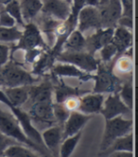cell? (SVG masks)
<instances>
[{"label": "cell", "instance_id": "1", "mask_svg": "<svg viewBox=\"0 0 138 157\" xmlns=\"http://www.w3.org/2000/svg\"><path fill=\"white\" fill-rule=\"evenodd\" d=\"M0 132L11 138H14L19 143L28 146L42 155H48L47 150L35 144L26 136L13 114L11 115L5 111H2L1 109H0Z\"/></svg>", "mask_w": 138, "mask_h": 157}, {"label": "cell", "instance_id": "2", "mask_svg": "<svg viewBox=\"0 0 138 157\" xmlns=\"http://www.w3.org/2000/svg\"><path fill=\"white\" fill-rule=\"evenodd\" d=\"M2 67V75L4 80V86L17 87L31 85L36 82L37 78H32V75L29 73L22 65L16 62H7Z\"/></svg>", "mask_w": 138, "mask_h": 157}, {"label": "cell", "instance_id": "3", "mask_svg": "<svg viewBox=\"0 0 138 157\" xmlns=\"http://www.w3.org/2000/svg\"><path fill=\"white\" fill-rule=\"evenodd\" d=\"M132 127V121L124 119L122 116L106 119L104 134L100 144V151H105L117 138L130 133Z\"/></svg>", "mask_w": 138, "mask_h": 157}, {"label": "cell", "instance_id": "4", "mask_svg": "<svg viewBox=\"0 0 138 157\" xmlns=\"http://www.w3.org/2000/svg\"><path fill=\"white\" fill-rule=\"evenodd\" d=\"M0 101L10 108L13 116L17 118L19 124H20L23 132H25L26 136L35 144H37L38 146H40V147L45 149V146H44L43 138H42V134L31 124V118H30L29 115L27 114L26 112H23L17 106H13V104H10L8 98L5 95V93L2 92L1 90H0Z\"/></svg>", "mask_w": 138, "mask_h": 157}, {"label": "cell", "instance_id": "5", "mask_svg": "<svg viewBox=\"0 0 138 157\" xmlns=\"http://www.w3.org/2000/svg\"><path fill=\"white\" fill-rule=\"evenodd\" d=\"M98 73L95 75L96 81L94 93H113L118 92L122 84V81L113 73L111 67H108L105 63L98 64Z\"/></svg>", "mask_w": 138, "mask_h": 157}, {"label": "cell", "instance_id": "6", "mask_svg": "<svg viewBox=\"0 0 138 157\" xmlns=\"http://www.w3.org/2000/svg\"><path fill=\"white\" fill-rule=\"evenodd\" d=\"M56 61L61 63H71L85 72H93L98 68V62L94 55L84 51H64L56 57Z\"/></svg>", "mask_w": 138, "mask_h": 157}, {"label": "cell", "instance_id": "7", "mask_svg": "<svg viewBox=\"0 0 138 157\" xmlns=\"http://www.w3.org/2000/svg\"><path fill=\"white\" fill-rule=\"evenodd\" d=\"M24 28L25 30L22 32V35L19 39V43L17 46L14 47L11 54L18 49L28 50L37 48L43 49H49L48 46H47V44L43 40L41 31L37 25H35L34 23H29L25 25Z\"/></svg>", "mask_w": 138, "mask_h": 157}, {"label": "cell", "instance_id": "8", "mask_svg": "<svg viewBox=\"0 0 138 157\" xmlns=\"http://www.w3.org/2000/svg\"><path fill=\"white\" fill-rule=\"evenodd\" d=\"M101 21V28H113L122 14L120 0H101L97 6Z\"/></svg>", "mask_w": 138, "mask_h": 157}, {"label": "cell", "instance_id": "9", "mask_svg": "<svg viewBox=\"0 0 138 157\" xmlns=\"http://www.w3.org/2000/svg\"><path fill=\"white\" fill-rule=\"evenodd\" d=\"M103 105L104 106H102L99 113L102 114L105 119L129 114L131 112V109L122 101L118 92L110 93L107 99L103 101Z\"/></svg>", "mask_w": 138, "mask_h": 157}, {"label": "cell", "instance_id": "10", "mask_svg": "<svg viewBox=\"0 0 138 157\" xmlns=\"http://www.w3.org/2000/svg\"><path fill=\"white\" fill-rule=\"evenodd\" d=\"M42 12L59 21H65L71 13L70 3L66 0H43Z\"/></svg>", "mask_w": 138, "mask_h": 157}, {"label": "cell", "instance_id": "11", "mask_svg": "<svg viewBox=\"0 0 138 157\" xmlns=\"http://www.w3.org/2000/svg\"><path fill=\"white\" fill-rule=\"evenodd\" d=\"M79 31H85L89 29H100L101 21L99 12L97 7L84 6L78 15V24Z\"/></svg>", "mask_w": 138, "mask_h": 157}, {"label": "cell", "instance_id": "12", "mask_svg": "<svg viewBox=\"0 0 138 157\" xmlns=\"http://www.w3.org/2000/svg\"><path fill=\"white\" fill-rule=\"evenodd\" d=\"M113 28H100L97 29V32L94 33L86 39V49L87 52L94 55L95 52L102 48L107 44L111 43L113 35Z\"/></svg>", "mask_w": 138, "mask_h": 157}, {"label": "cell", "instance_id": "13", "mask_svg": "<svg viewBox=\"0 0 138 157\" xmlns=\"http://www.w3.org/2000/svg\"><path fill=\"white\" fill-rule=\"evenodd\" d=\"M91 117V116L83 114L82 112L80 113L78 111L70 112V115H69L68 118L66 119L63 126V140L79 132Z\"/></svg>", "mask_w": 138, "mask_h": 157}, {"label": "cell", "instance_id": "14", "mask_svg": "<svg viewBox=\"0 0 138 157\" xmlns=\"http://www.w3.org/2000/svg\"><path fill=\"white\" fill-rule=\"evenodd\" d=\"M29 117L31 119L52 125L55 123L53 115V102L52 101H43L34 102L29 111Z\"/></svg>", "mask_w": 138, "mask_h": 157}, {"label": "cell", "instance_id": "15", "mask_svg": "<svg viewBox=\"0 0 138 157\" xmlns=\"http://www.w3.org/2000/svg\"><path fill=\"white\" fill-rule=\"evenodd\" d=\"M52 75L57 77H73L78 78L79 81L87 82L89 80L94 78L95 76L89 74V72H85L79 69L74 64L71 63H59L52 66Z\"/></svg>", "mask_w": 138, "mask_h": 157}, {"label": "cell", "instance_id": "16", "mask_svg": "<svg viewBox=\"0 0 138 157\" xmlns=\"http://www.w3.org/2000/svg\"><path fill=\"white\" fill-rule=\"evenodd\" d=\"M104 98L100 93H94L85 95L82 98H79V111L83 114H97L99 113L102 106Z\"/></svg>", "mask_w": 138, "mask_h": 157}, {"label": "cell", "instance_id": "17", "mask_svg": "<svg viewBox=\"0 0 138 157\" xmlns=\"http://www.w3.org/2000/svg\"><path fill=\"white\" fill-rule=\"evenodd\" d=\"M53 85L48 80L43 82L40 85H29V98L31 99L32 103L52 101Z\"/></svg>", "mask_w": 138, "mask_h": 157}, {"label": "cell", "instance_id": "18", "mask_svg": "<svg viewBox=\"0 0 138 157\" xmlns=\"http://www.w3.org/2000/svg\"><path fill=\"white\" fill-rule=\"evenodd\" d=\"M42 138L45 148H48L54 155H58L61 142L63 141V129L61 126H53L45 130Z\"/></svg>", "mask_w": 138, "mask_h": 157}, {"label": "cell", "instance_id": "19", "mask_svg": "<svg viewBox=\"0 0 138 157\" xmlns=\"http://www.w3.org/2000/svg\"><path fill=\"white\" fill-rule=\"evenodd\" d=\"M112 44L117 49V54L125 53L126 50L132 48V32L124 27H117L113 30V35L111 41Z\"/></svg>", "mask_w": 138, "mask_h": 157}, {"label": "cell", "instance_id": "20", "mask_svg": "<svg viewBox=\"0 0 138 157\" xmlns=\"http://www.w3.org/2000/svg\"><path fill=\"white\" fill-rule=\"evenodd\" d=\"M133 151V136L132 133H128L124 136L118 137L114 140L109 147L102 151L98 155L99 156H108L114 151Z\"/></svg>", "mask_w": 138, "mask_h": 157}, {"label": "cell", "instance_id": "21", "mask_svg": "<svg viewBox=\"0 0 138 157\" xmlns=\"http://www.w3.org/2000/svg\"><path fill=\"white\" fill-rule=\"evenodd\" d=\"M29 85L8 87L4 93L8 98L10 103L17 107L25 103L29 99Z\"/></svg>", "mask_w": 138, "mask_h": 157}, {"label": "cell", "instance_id": "22", "mask_svg": "<svg viewBox=\"0 0 138 157\" xmlns=\"http://www.w3.org/2000/svg\"><path fill=\"white\" fill-rule=\"evenodd\" d=\"M53 91L55 92L56 102H59V103H63L64 100L71 96L80 97L84 95L85 93H87L86 91L80 90V89L77 87H71V86L66 85L63 82V80H61L60 83L53 86Z\"/></svg>", "mask_w": 138, "mask_h": 157}, {"label": "cell", "instance_id": "23", "mask_svg": "<svg viewBox=\"0 0 138 157\" xmlns=\"http://www.w3.org/2000/svg\"><path fill=\"white\" fill-rule=\"evenodd\" d=\"M65 51H83L86 48V39L82 32L79 29H74L63 44Z\"/></svg>", "mask_w": 138, "mask_h": 157}, {"label": "cell", "instance_id": "24", "mask_svg": "<svg viewBox=\"0 0 138 157\" xmlns=\"http://www.w3.org/2000/svg\"><path fill=\"white\" fill-rule=\"evenodd\" d=\"M20 9L23 19L30 21L41 12L43 3L41 0H21Z\"/></svg>", "mask_w": 138, "mask_h": 157}, {"label": "cell", "instance_id": "25", "mask_svg": "<svg viewBox=\"0 0 138 157\" xmlns=\"http://www.w3.org/2000/svg\"><path fill=\"white\" fill-rule=\"evenodd\" d=\"M55 61L56 59L51 54L50 49H48V51L45 53H43V55H40L39 60L35 63V64L33 66L32 73L36 75H43L47 70L52 68Z\"/></svg>", "mask_w": 138, "mask_h": 157}, {"label": "cell", "instance_id": "26", "mask_svg": "<svg viewBox=\"0 0 138 157\" xmlns=\"http://www.w3.org/2000/svg\"><path fill=\"white\" fill-rule=\"evenodd\" d=\"M44 16L41 21V25H42L41 28H42L43 31L47 34L48 40L50 42H52L56 36V29L63 21H59V20H57V19H55L48 14H44Z\"/></svg>", "mask_w": 138, "mask_h": 157}, {"label": "cell", "instance_id": "27", "mask_svg": "<svg viewBox=\"0 0 138 157\" xmlns=\"http://www.w3.org/2000/svg\"><path fill=\"white\" fill-rule=\"evenodd\" d=\"M80 136H82V132L79 131V132L74 134V136L64 138L63 139L64 141L61 145V148H60V151H59L60 155L62 157H69L72 154V152L74 151L77 144L79 143Z\"/></svg>", "mask_w": 138, "mask_h": 157}, {"label": "cell", "instance_id": "28", "mask_svg": "<svg viewBox=\"0 0 138 157\" xmlns=\"http://www.w3.org/2000/svg\"><path fill=\"white\" fill-rule=\"evenodd\" d=\"M3 156L7 157H35L36 154L32 151L23 147L20 144L11 145L4 151Z\"/></svg>", "mask_w": 138, "mask_h": 157}, {"label": "cell", "instance_id": "29", "mask_svg": "<svg viewBox=\"0 0 138 157\" xmlns=\"http://www.w3.org/2000/svg\"><path fill=\"white\" fill-rule=\"evenodd\" d=\"M118 94L122 101L132 110L133 106V89L132 81L126 82L124 85H121Z\"/></svg>", "mask_w": 138, "mask_h": 157}, {"label": "cell", "instance_id": "30", "mask_svg": "<svg viewBox=\"0 0 138 157\" xmlns=\"http://www.w3.org/2000/svg\"><path fill=\"white\" fill-rule=\"evenodd\" d=\"M4 10L15 20V22L17 24H19L23 27L25 26V22H24V19H23V16H22L20 3H19L18 0H11L10 3L5 5Z\"/></svg>", "mask_w": 138, "mask_h": 157}, {"label": "cell", "instance_id": "31", "mask_svg": "<svg viewBox=\"0 0 138 157\" xmlns=\"http://www.w3.org/2000/svg\"><path fill=\"white\" fill-rule=\"evenodd\" d=\"M22 31H20L15 26L6 28L0 27V42H14L20 39Z\"/></svg>", "mask_w": 138, "mask_h": 157}, {"label": "cell", "instance_id": "32", "mask_svg": "<svg viewBox=\"0 0 138 157\" xmlns=\"http://www.w3.org/2000/svg\"><path fill=\"white\" fill-rule=\"evenodd\" d=\"M53 115L55 121L59 123V125L62 127L63 126L64 122L68 118L69 115H70V111H68L63 103H59L56 102L53 103Z\"/></svg>", "mask_w": 138, "mask_h": 157}, {"label": "cell", "instance_id": "33", "mask_svg": "<svg viewBox=\"0 0 138 157\" xmlns=\"http://www.w3.org/2000/svg\"><path fill=\"white\" fill-rule=\"evenodd\" d=\"M116 68L123 73V74H128L131 73L132 70V56L129 55H123L122 57H120L117 63H116Z\"/></svg>", "mask_w": 138, "mask_h": 157}, {"label": "cell", "instance_id": "34", "mask_svg": "<svg viewBox=\"0 0 138 157\" xmlns=\"http://www.w3.org/2000/svg\"><path fill=\"white\" fill-rule=\"evenodd\" d=\"M100 50V55H101V60L104 63H109L114 56L117 54V49L114 47V44L112 43L107 44L106 46H104Z\"/></svg>", "mask_w": 138, "mask_h": 157}, {"label": "cell", "instance_id": "35", "mask_svg": "<svg viewBox=\"0 0 138 157\" xmlns=\"http://www.w3.org/2000/svg\"><path fill=\"white\" fill-rule=\"evenodd\" d=\"M19 144L17 140L14 138H11L6 134L0 132V156H3L4 151L11 145H16Z\"/></svg>", "mask_w": 138, "mask_h": 157}, {"label": "cell", "instance_id": "36", "mask_svg": "<svg viewBox=\"0 0 138 157\" xmlns=\"http://www.w3.org/2000/svg\"><path fill=\"white\" fill-rule=\"evenodd\" d=\"M16 24L15 20L11 17L6 10H2L0 12V27H6V28H10L14 27Z\"/></svg>", "mask_w": 138, "mask_h": 157}, {"label": "cell", "instance_id": "37", "mask_svg": "<svg viewBox=\"0 0 138 157\" xmlns=\"http://www.w3.org/2000/svg\"><path fill=\"white\" fill-rule=\"evenodd\" d=\"M79 98L78 96H71L67 98L64 101H63V105L65 106V108L68 111H77L79 109Z\"/></svg>", "mask_w": 138, "mask_h": 157}, {"label": "cell", "instance_id": "38", "mask_svg": "<svg viewBox=\"0 0 138 157\" xmlns=\"http://www.w3.org/2000/svg\"><path fill=\"white\" fill-rule=\"evenodd\" d=\"M43 53L42 48H32V49H28L26 50V56H25V61L29 63H32L36 61L40 57V55Z\"/></svg>", "mask_w": 138, "mask_h": 157}, {"label": "cell", "instance_id": "39", "mask_svg": "<svg viewBox=\"0 0 138 157\" xmlns=\"http://www.w3.org/2000/svg\"><path fill=\"white\" fill-rule=\"evenodd\" d=\"M133 0H120L122 6V14L121 16L132 17V9H133Z\"/></svg>", "mask_w": 138, "mask_h": 157}, {"label": "cell", "instance_id": "40", "mask_svg": "<svg viewBox=\"0 0 138 157\" xmlns=\"http://www.w3.org/2000/svg\"><path fill=\"white\" fill-rule=\"evenodd\" d=\"M10 48L8 46L0 44V66H3L9 60Z\"/></svg>", "mask_w": 138, "mask_h": 157}, {"label": "cell", "instance_id": "41", "mask_svg": "<svg viewBox=\"0 0 138 157\" xmlns=\"http://www.w3.org/2000/svg\"><path fill=\"white\" fill-rule=\"evenodd\" d=\"M117 24L121 27H124L128 29H132L133 26H132V17H127V16H121L118 21Z\"/></svg>", "mask_w": 138, "mask_h": 157}, {"label": "cell", "instance_id": "42", "mask_svg": "<svg viewBox=\"0 0 138 157\" xmlns=\"http://www.w3.org/2000/svg\"><path fill=\"white\" fill-rule=\"evenodd\" d=\"M109 156L113 157H132L133 154L131 151H114L111 153Z\"/></svg>", "mask_w": 138, "mask_h": 157}, {"label": "cell", "instance_id": "43", "mask_svg": "<svg viewBox=\"0 0 138 157\" xmlns=\"http://www.w3.org/2000/svg\"><path fill=\"white\" fill-rule=\"evenodd\" d=\"M99 3V0H85V6L97 7Z\"/></svg>", "mask_w": 138, "mask_h": 157}, {"label": "cell", "instance_id": "44", "mask_svg": "<svg viewBox=\"0 0 138 157\" xmlns=\"http://www.w3.org/2000/svg\"><path fill=\"white\" fill-rule=\"evenodd\" d=\"M0 86H4V80L2 75V66H0Z\"/></svg>", "mask_w": 138, "mask_h": 157}, {"label": "cell", "instance_id": "45", "mask_svg": "<svg viewBox=\"0 0 138 157\" xmlns=\"http://www.w3.org/2000/svg\"><path fill=\"white\" fill-rule=\"evenodd\" d=\"M67 2H69V3H71V0H66Z\"/></svg>", "mask_w": 138, "mask_h": 157}]
</instances>
